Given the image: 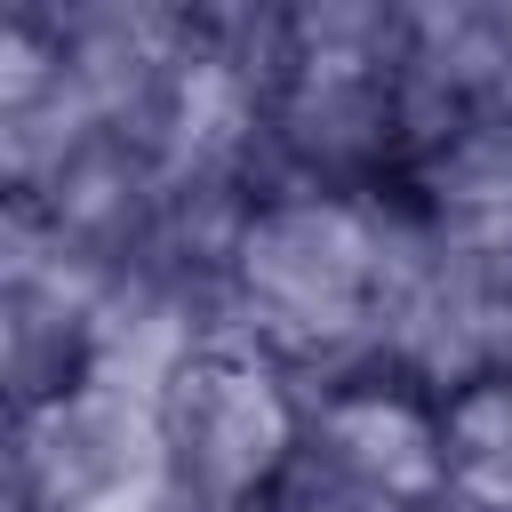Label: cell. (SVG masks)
Masks as SVG:
<instances>
[{"mask_svg":"<svg viewBox=\"0 0 512 512\" xmlns=\"http://www.w3.org/2000/svg\"><path fill=\"white\" fill-rule=\"evenodd\" d=\"M240 280H248V312L264 336L280 344H320L344 336L368 312V280H376V240L320 200H288L264 208L240 240Z\"/></svg>","mask_w":512,"mask_h":512,"instance_id":"6da1fadb","label":"cell"},{"mask_svg":"<svg viewBox=\"0 0 512 512\" xmlns=\"http://www.w3.org/2000/svg\"><path fill=\"white\" fill-rule=\"evenodd\" d=\"M336 448H344V464H352L368 488H408V480H432V464H440L432 432H424L400 400H384V392L336 408Z\"/></svg>","mask_w":512,"mask_h":512,"instance_id":"3957f363","label":"cell"},{"mask_svg":"<svg viewBox=\"0 0 512 512\" xmlns=\"http://www.w3.org/2000/svg\"><path fill=\"white\" fill-rule=\"evenodd\" d=\"M160 432H168V472H184L208 496H240L256 488L280 448H288V408L272 392V376H256L232 352H200L184 360V376L160 400Z\"/></svg>","mask_w":512,"mask_h":512,"instance_id":"7a4b0ae2","label":"cell"}]
</instances>
